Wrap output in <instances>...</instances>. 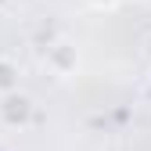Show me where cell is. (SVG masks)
Returning a JSON list of instances; mask_svg holds the SVG:
<instances>
[{"mask_svg": "<svg viewBox=\"0 0 151 151\" xmlns=\"http://www.w3.org/2000/svg\"><path fill=\"white\" fill-rule=\"evenodd\" d=\"M43 65H47V72L54 76V79H68V76H76V68H79V50H76L72 40L58 36L54 43H47Z\"/></svg>", "mask_w": 151, "mask_h": 151, "instance_id": "cell-1", "label": "cell"}, {"mask_svg": "<svg viewBox=\"0 0 151 151\" xmlns=\"http://www.w3.org/2000/svg\"><path fill=\"white\" fill-rule=\"evenodd\" d=\"M86 4H90V7H97V11H108V7H115L119 0H86Z\"/></svg>", "mask_w": 151, "mask_h": 151, "instance_id": "cell-4", "label": "cell"}, {"mask_svg": "<svg viewBox=\"0 0 151 151\" xmlns=\"http://www.w3.org/2000/svg\"><path fill=\"white\" fill-rule=\"evenodd\" d=\"M32 97L22 90H11V93H0V122H4L7 129H25L32 122Z\"/></svg>", "mask_w": 151, "mask_h": 151, "instance_id": "cell-2", "label": "cell"}, {"mask_svg": "<svg viewBox=\"0 0 151 151\" xmlns=\"http://www.w3.org/2000/svg\"><path fill=\"white\" fill-rule=\"evenodd\" d=\"M18 90V65L11 58H0V93Z\"/></svg>", "mask_w": 151, "mask_h": 151, "instance_id": "cell-3", "label": "cell"}, {"mask_svg": "<svg viewBox=\"0 0 151 151\" xmlns=\"http://www.w3.org/2000/svg\"><path fill=\"white\" fill-rule=\"evenodd\" d=\"M144 58L151 61V36H147V40H144Z\"/></svg>", "mask_w": 151, "mask_h": 151, "instance_id": "cell-5", "label": "cell"}]
</instances>
